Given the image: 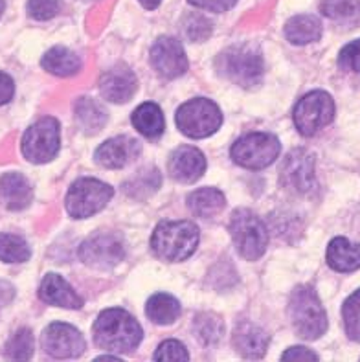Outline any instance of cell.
Here are the masks:
<instances>
[{"instance_id": "cell-39", "label": "cell", "mask_w": 360, "mask_h": 362, "mask_svg": "<svg viewBox=\"0 0 360 362\" xmlns=\"http://www.w3.org/2000/svg\"><path fill=\"white\" fill-rule=\"evenodd\" d=\"M283 361H318V355L313 354L310 349L301 348V346H294V348L287 349L283 354Z\"/></svg>"}, {"instance_id": "cell-38", "label": "cell", "mask_w": 360, "mask_h": 362, "mask_svg": "<svg viewBox=\"0 0 360 362\" xmlns=\"http://www.w3.org/2000/svg\"><path fill=\"white\" fill-rule=\"evenodd\" d=\"M187 2L199 9L214 11V13H223V11H228L230 8H233L238 0H187Z\"/></svg>"}, {"instance_id": "cell-24", "label": "cell", "mask_w": 360, "mask_h": 362, "mask_svg": "<svg viewBox=\"0 0 360 362\" xmlns=\"http://www.w3.org/2000/svg\"><path fill=\"white\" fill-rule=\"evenodd\" d=\"M132 125L141 136L158 138L164 133V115L156 103H144L132 112Z\"/></svg>"}, {"instance_id": "cell-34", "label": "cell", "mask_w": 360, "mask_h": 362, "mask_svg": "<svg viewBox=\"0 0 360 362\" xmlns=\"http://www.w3.org/2000/svg\"><path fill=\"white\" fill-rule=\"evenodd\" d=\"M28 15L35 21H50L59 13V0H28Z\"/></svg>"}, {"instance_id": "cell-3", "label": "cell", "mask_w": 360, "mask_h": 362, "mask_svg": "<svg viewBox=\"0 0 360 362\" xmlns=\"http://www.w3.org/2000/svg\"><path fill=\"white\" fill-rule=\"evenodd\" d=\"M289 317L298 337L316 340L327 329V315L310 285H298L289 300Z\"/></svg>"}, {"instance_id": "cell-20", "label": "cell", "mask_w": 360, "mask_h": 362, "mask_svg": "<svg viewBox=\"0 0 360 362\" xmlns=\"http://www.w3.org/2000/svg\"><path fill=\"white\" fill-rule=\"evenodd\" d=\"M0 199L9 210L18 211L30 206L33 199L32 184L21 173H6L0 177Z\"/></svg>"}, {"instance_id": "cell-41", "label": "cell", "mask_w": 360, "mask_h": 362, "mask_svg": "<svg viewBox=\"0 0 360 362\" xmlns=\"http://www.w3.org/2000/svg\"><path fill=\"white\" fill-rule=\"evenodd\" d=\"M140 2L146 9H156L160 6V2H162V0H140Z\"/></svg>"}, {"instance_id": "cell-14", "label": "cell", "mask_w": 360, "mask_h": 362, "mask_svg": "<svg viewBox=\"0 0 360 362\" xmlns=\"http://www.w3.org/2000/svg\"><path fill=\"white\" fill-rule=\"evenodd\" d=\"M151 64L160 76L175 79L187 70L186 52L177 39L160 37L151 48Z\"/></svg>"}, {"instance_id": "cell-21", "label": "cell", "mask_w": 360, "mask_h": 362, "mask_svg": "<svg viewBox=\"0 0 360 362\" xmlns=\"http://www.w3.org/2000/svg\"><path fill=\"white\" fill-rule=\"evenodd\" d=\"M327 263L337 272H353L360 269V243L346 238H335L327 247Z\"/></svg>"}, {"instance_id": "cell-27", "label": "cell", "mask_w": 360, "mask_h": 362, "mask_svg": "<svg viewBox=\"0 0 360 362\" xmlns=\"http://www.w3.org/2000/svg\"><path fill=\"white\" fill-rule=\"evenodd\" d=\"M146 313L147 317L155 322V324H158V326H168V324H173L178 318V315H180V303L171 294H153L147 300Z\"/></svg>"}, {"instance_id": "cell-35", "label": "cell", "mask_w": 360, "mask_h": 362, "mask_svg": "<svg viewBox=\"0 0 360 362\" xmlns=\"http://www.w3.org/2000/svg\"><path fill=\"white\" fill-rule=\"evenodd\" d=\"M158 186H160L158 171L147 170V171H144V173L140 171V175H138L137 179L132 180L129 186H125V192H127V188H129V193H132L134 189H141L140 197H146V195H149V193L155 192Z\"/></svg>"}, {"instance_id": "cell-1", "label": "cell", "mask_w": 360, "mask_h": 362, "mask_svg": "<svg viewBox=\"0 0 360 362\" xmlns=\"http://www.w3.org/2000/svg\"><path fill=\"white\" fill-rule=\"evenodd\" d=\"M144 331L123 309H105L94 324L96 344L116 354H129L141 342Z\"/></svg>"}, {"instance_id": "cell-2", "label": "cell", "mask_w": 360, "mask_h": 362, "mask_svg": "<svg viewBox=\"0 0 360 362\" xmlns=\"http://www.w3.org/2000/svg\"><path fill=\"white\" fill-rule=\"evenodd\" d=\"M199 230L190 221H166L156 226L151 248L162 262H184L197 250Z\"/></svg>"}, {"instance_id": "cell-13", "label": "cell", "mask_w": 360, "mask_h": 362, "mask_svg": "<svg viewBox=\"0 0 360 362\" xmlns=\"http://www.w3.org/2000/svg\"><path fill=\"white\" fill-rule=\"evenodd\" d=\"M42 348L50 357L74 358L85 351V340L76 327L54 322L42 333Z\"/></svg>"}, {"instance_id": "cell-11", "label": "cell", "mask_w": 360, "mask_h": 362, "mask_svg": "<svg viewBox=\"0 0 360 362\" xmlns=\"http://www.w3.org/2000/svg\"><path fill=\"white\" fill-rule=\"evenodd\" d=\"M125 257L122 239L112 234H94L79 247V259L92 269H112Z\"/></svg>"}, {"instance_id": "cell-30", "label": "cell", "mask_w": 360, "mask_h": 362, "mask_svg": "<svg viewBox=\"0 0 360 362\" xmlns=\"http://www.w3.org/2000/svg\"><path fill=\"white\" fill-rule=\"evenodd\" d=\"M195 335L197 339L204 342V344H217L223 337V320H221L217 315L214 313H204V315H199L195 320Z\"/></svg>"}, {"instance_id": "cell-37", "label": "cell", "mask_w": 360, "mask_h": 362, "mask_svg": "<svg viewBox=\"0 0 360 362\" xmlns=\"http://www.w3.org/2000/svg\"><path fill=\"white\" fill-rule=\"evenodd\" d=\"M338 66L349 72H360V39L344 46L338 55Z\"/></svg>"}, {"instance_id": "cell-19", "label": "cell", "mask_w": 360, "mask_h": 362, "mask_svg": "<svg viewBox=\"0 0 360 362\" xmlns=\"http://www.w3.org/2000/svg\"><path fill=\"white\" fill-rule=\"evenodd\" d=\"M269 335L252 322H241L233 331V346L245 358H261L269 348Z\"/></svg>"}, {"instance_id": "cell-31", "label": "cell", "mask_w": 360, "mask_h": 362, "mask_svg": "<svg viewBox=\"0 0 360 362\" xmlns=\"http://www.w3.org/2000/svg\"><path fill=\"white\" fill-rule=\"evenodd\" d=\"M33 355V335L28 327L18 329L6 344V357L11 361H30Z\"/></svg>"}, {"instance_id": "cell-40", "label": "cell", "mask_w": 360, "mask_h": 362, "mask_svg": "<svg viewBox=\"0 0 360 362\" xmlns=\"http://www.w3.org/2000/svg\"><path fill=\"white\" fill-rule=\"evenodd\" d=\"M13 92H15L13 79L9 78L8 74L0 72V105L8 103V101L13 98Z\"/></svg>"}, {"instance_id": "cell-15", "label": "cell", "mask_w": 360, "mask_h": 362, "mask_svg": "<svg viewBox=\"0 0 360 362\" xmlns=\"http://www.w3.org/2000/svg\"><path fill=\"white\" fill-rule=\"evenodd\" d=\"M141 146L138 140L129 136H116L110 138L107 142L101 144L96 151V160L103 168L109 170H120L127 164L134 162L140 156Z\"/></svg>"}, {"instance_id": "cell-5", "label": "cell", "mask_w": 360, "mask_h": 362, "mask_svg": "<svg viewBox=\"0 0 360 362\" xmlns=\"http://www.w3.org/2000/svg\"><path fill=\"white\" fill-rule=\"evenodd\" d=\"M228 228L239 256L248 262H255L263 256L269 245V232L265 228L263 221L254 211L246 208L236 210L230 217Z\"/></svg>"}, {"instance_id": "cell-42", "label": "cell", "mask_w": 360, "mask_h": 362, "mask_svg": "<svg viewBox=\"0 0 360 362\" xmlns=\"http://www.w3.org/2000/svg\"><path fill=\"white\" fill-rule=\"evenodd\" d=\"M98 361H120L115 355H107V357H98Z\"/></svg>"}, {"instance_id": "cell-16", "label": "cell", "mask_w": 360, "mask_h": 362, "mask_svg": "<svg viewBox=\"0 0 360 362\" xmlns=\"http://www.w3.org/2000/svg\"><path fill=\"white\" fill-rule=\"evenodd\" d=\"M168 168L175 180L182 184H192L204 175L206 158L195 147L182 146L175 149L171 158H169Z\"/></svg>"}, {"instance_id": "cell-28", "label": "cell", "mask_w": 360, "mask_h": 362, "mask_svg": "<svg viewBox=\"0 0 360 362\" xmlns=\"http://www.w3.org/2000/svg\"><path fill=\"white\" fill-rule=\"evenodd\" d=\"M322 13L344 26L360 24V0H322Z\"/></svg>"}, {"instance_id": "cell-7", "label": "cell", "mask_w": 360, "mask_h": 362, "mask_svg": "<svg viewBox=\"0 0 360 362\" xmlns=\"http://www.w3.org/2000/svg\"><path fill=\"white\" fill-rule=\"evenodd\" d=\"M115 189L96 179H79L66 193V211L74 219H87L107 206Z\"/></svg>"}, {"instance_id": "cell-29", "label": "cell", "mask_w": 360, "mask_h": 362, "mask_svg": "<svg viewBox=\"0 0 360 362\" xmlns=\"http://www.w3.org/2000/svg\"><path fill=\"white\" fill-rule=\"evenodd\" d=\"M32 250L21 235L0 234V262L24 263L30 259Z\"/></svg>"}, {"instance_id": "cell-32", "label": "cell", "mask_w": 360, "mask_h": 362, "mask_svg": "<svg viewBox=\"0 0 360 362\" xmlns=\"http://www.w3.org/2000/svg\"><path fill=\"white\" fill-rule=\"evenodd\" d=\"M344 327L353 342H360V289L346 300L342 308Z\"/></svg>"}, {"instance_id": "cell-23", "label": "cell", "mask_w": 360, "mask_h": 362, "mask_svg": "<svg viewBox=\"0 0 360 362\" xmlns=\"http://www.w3.org/2000/svg\"><path fill=\"white\" fill-rule=\"evenodd\" d=\"M41 64L42 69L48 70L50 74H55V76H61V78H69V76H74L81 70L79 55L66 50L63 46H55V48L46 52Z\"/></svg>"}, {"instance_id": "cell-4", "label": "cell", "mask_w": 360, "mask_h": 362, "mask_svg": "<svg viewBox=\"0 0 360 362\" xmlns=\"http://www.w3.org/2000/svg\"><path fill=\"white\" fill-rule=\"evenodd\" d=\"M215 64L221 76L239 87H254L263 76V57L250 45H238L224 50Z\"/></svg>"}, {"instance_id": "cell-22", "label": "cell", "mask_w": 360, "mask_h": 362, "mask_svg": "<svg viewBox=\"0 0 360 362\" xmlns=\"http://www.w3.org/2000/svg\"><path fill=\"white\" fill-rule=\"evenodd\" d=\"M285 37L292 45H309L322 37V23L313 15H296L285 26Z\"/></svg>"}, {"instance_id": "cell-18", "label": "cell", "mask_w": 360, "mask_h": 362, "mask_svg": "<svg viewBox=\"0 0 360 362\" xmlns=\"http://www.w3.org/2000/svg\"><path fill=\"white\" fill-rule=\"evenodd\" d=\"M39 298L42 302L64 309H81L83 298L70 287L59 274H46L39 287Z\"/></svg>"}, {"instance_id": "cell-10", "label": "cell", "mask_w": 360, "mask_h": 362, "mask_svg": "<svg viewBox=\"0 0 360 362\" xmlns=\"http://www.w3.org/2000/svg\"><path fill=\"white\" fill-rule=\"evenodd\" d=\"M335 118V101L324 90L309 92L298 101L294 109V124L303 136H313Z\"/></svg>"}, {"instance_id": "cell-6", "label": "cell", "mask_w": 360, "mask_h": 362, "mask_svg": "<svg viewBox=\"0 0 360 362\" xmlns=\"http://www.w3.org/2000/svg\"><path fill=\"white\" fill-rule=\"evenodd\" d=\"M223 124L221 109L211 100L195 98L177 110V127L190 138H208Z\"/></svg>"}, {"instance_id": "cell-33", "label": "cell", "mask_w": 360, "mask_h": 362, "mask_svg": "<svg viewBox=\"0 0 360 362\" xmlns=\"http://www.w3.org/2000/svg\"><path fill=\"white\" fill-rule=\"evenodd\" d=\"M184 33L193 42H202L211 35V23L202 15H187L184 23Z\"/></svg>"}, {"instance_id": "cell-17", "label": "cell", "mask_w": 360, "mask_h": 362, "mask_svg": "<svg viewBox=\"0 0 360 362\" xmlns=\"http://www.w3.org/2000/svg\"><path fill=\"white\" fill-rule=\"evenodd\" d=\"M137 76L132 74L131 69L123 66V64L107 70L101 76L100 81L101 96L112 101V103H125V101L131 100L134 96V92H137Z\"/></svg>"}, {"instance_id": "cell-36", "label": "cell", "mask_w": 360, "mask_h": 362, "mask_svg": "<svg viewBox=\"0 0 360 362\" xmlns=\"http://www.w3.org/2000/svg\"><path fill=\"white\" fill-rule=\"evenodd\" d=\"M190 358L187 355L186 348H184L178 340H166L162 344L158 346L155 354V361H177V362H184Z\"/></svg>"}, {"instance_id": "cell-43", "label": "cell", "mask_w": 360, "mask_h": 362, "mask_svg": "<svg viewBox=\"0 0 360 362\" xmlns=\"http://www.w3.org/2000/svg\"><path fill=\"white\" fill-rule=\"evenodd\" d=\"M4 8H6L4 0H0V17H2V13H4Z\"/></svg>"}, {"instance_id": "cell-9", "label": "cell", "mask_w": 360, "mask_h": 362, "mask_svg": "<svg viewBox=\"0 0 360 362\" xmlns=\"http://www.w3.org/2000/svg\"><path fill=\"white\" fill-rule=\"evenodd\" d=\"M281 151V144L274 134L250 133L239 138L232 146V158L246 170L269 168Z\"/></svg>"}, {"instance_id": "cell-8", "label": "cell", "mask_w": 360, "mask_h": 362, "mask_svg": "<svg viewBox=\"0 0 360 362\" xmlns=\"http://www.w3.org/2000/svg\"><path fill=\"white\" fill-rule=\"evenodd\" d=\"M59 122L55 118H41L26 129L23 136V155L33 164H46L59 153Z\"/></svg>"}, {"instance_id": "cell-12", "label": "cell", "mask_w": 360, "mask_h": 362, "mask_svg": "<svg viewBox=\"0 0 360 362\" xmlns=\"http://www.w3.org/2000/svg\"><path fill=\"white\" fill-rule=\"evenodd\" d=\"M283 186L294 193L306 195L316 188L315 156L306 149H294L283 160L279 171Z\"/></svg>"}, {"instance_id": "cell-26", "label": "cell", "mask_w": 360, "mask_h": 362, "mask_svg": "<svg viewBox=\"0 0 360 362\" xmlns=\"http://www.w3.org/2000/svg\"><path fill=\"white\" fill-rule=\"evenodd\" d=\"M226 204V199H224L223 193L215 188H202L193 192L190 197H187V206L190 210L199 217H204V219H210V217L221 214Z\"/></svg>"}, {"instance_id": "cell-25", "label": "cell", "mask_w": 360, "mask_h": 362, "mask_svg": "<svg viewBox=\"0 0 360 362\" xmlns=\"http://www.w3.org/2000/svg\"><path fill=\"white\" fill-rule=\"evenodd\" d=\"M76 122L81 127L83 133L96 134L107 124L105 109L94 101L92 98H81L76 103Z\"/></svg>"}]
</instances>
